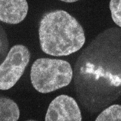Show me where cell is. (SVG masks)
<instances>
[{"instance_id": "3", "label": "cell", "mask_w": 121, "mask_h": 121, "mask_svg": "<svg viewBox=\"0 0 121 121\" xmlns=\"http://www.w3.org/2000/svg\"><path fill=\"white\" fill-rule=\"evenodd\" d=\"M30 54L22 45L12 47L0 66V89L8 90L13 87L24 73L29 63Z\"/></svg>"}, {"instance_id": "4", "label": "cell", "mask_w": 121, "mask_h": 121, "mask_svg": "<svg viewBox=\"0 0 121 121\" xmlns=\"http://www.w3.org/2000/svg\"><path fill=\"white\" fill-rule=\"evenodd\" d=\"M82 117L78 104L73 98L61 95L49 105L46 121H81Z\"/></svg>"}, {"instance_id": "7", "label": "cell", "mask_w": 121, "mask_h": 121, "mask_svg": "<svg viewBox=\"0 0 121 121\" xmlns=\"http://www.w3.org/2000/svg\"><path fill=\"white\" fill-rule=\"evenodd\" d=\"M95 121H121V105L114 104L107 108L100 113Z\"/></svg>"}, {"instance_id": "6", "label": "cell", "mask_w": 121, "mask_h": 121, "mask_svg": "<svg viewBox=\"0 0 121 121\" xmlns=\"http://www.w3.org/2000/svg\"><path fill=\"white\" fill-rule=\"evenodd\" d=\"M20 116L18 106L12 100L5 97L0 99V121H17Z\"/></svg>"}, {"instance_id": "8", "label": "cell", "mask_w": 121, "mask_h": 121, "mask_svg": "<svg viewBox=\"0 0 121 121\" xmlns=\"http://www.w3.org/2000/svg\"><path fill=\"white\" fill-rule=\"evenodd\" d=\"M109 8L113 21L121 27V0H111Z\"/></svg>"}, {"instance_id": "2", "label": "cell", "mask_w": 121, "mask_h": 121, "mask_svg": "<svg viewBox=\"0 0 121 121\" xmlns=\"http://www.w3.org/2000/svg\"><path fill=\"white\" fill-rule=\"evenodd\" d=\"M73 71L66 60L40 58L34 63L30 71L33 86L40 93H50L68 86L71 81Z\"/></svg>"}, {"instance_id": "5", "label": "cell", "mask_w": 121, "mask_h": 121, "mask_svg": "<svg viewBox=\"0 0 121 121\" xmlns=\"http://www.w3.org/2000/svg\"><path fill=\"white\" fill-rule=\"evenodd\" d=\"M28 9L26 0H0V19L7 24H18L25 18Z\"/></svg>"}, {"instance_id": "9", "label": "cell", "mask_w": 121, "mask_h": 121, "mask_svg": "<svg viewBox=\"0 0 121 121\" xmlns=\"http://www.w3.org/2000/svg\"><path fill=\"white\" fill-rule=\"evenodd\" d=\"M60 0L66 2V3H72L76 2L79 0Z\"/></svg>"}, {"instance_id": "1", "label": "cell", "mask_w": 121, "mask_h": 121, "mask_svg": "<svg viewBox=\"0 0 121 121\" xmlns=\"http://www.w3.org/2000/svg\"><path fill=\"white\" fill-rule=\"evenodd\" d=\"M41 48L56 56H69L78 51L86 41L83 28L75 18L63 10L46 13L39 28Z\"/></svg>"}]
</instances>
